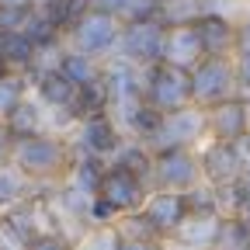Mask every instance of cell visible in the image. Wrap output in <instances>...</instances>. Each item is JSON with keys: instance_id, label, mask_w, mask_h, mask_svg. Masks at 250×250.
<instances>
[{"instance_id": "4", "label": "cell", "mask_w": 250, "mask_h": 250, "mask_svg": "<svg viewBox=\"0 0 250 250\" xmlns=\"http://www.w3.org/2000/svg\"><path fill=\"white\" fill-rule=\"evenodd\" d=\"M122 59L136 62V66H153V62L164 59L167 49V24L160 18L153 21H132V24H122V39H118Z\"/></svg>"}, {"instance_id": "25", "label": "cell", "mask_w": 250, "mask_h": 250, "mask_svg": "<svg viewBox=\"0 0 250 250\" xmlns=\"http://www.w3.org/2000/svg\"><path fill=\"white\" fill-rule=\"evenodd\" d=\"M188 195V208H191V215H219V202H215V188H191V191H184Z\"/></svg>"}, {"instance_id": "16", "label": "cell", "mask_w": 250, "mask_h": 250, "mask_svg": "<svg viewBox=\"0 0 250 250\" xmlns=\"http://www.w3.org/2000/svg\"><path fill=\"white\" fill-rule=\"evenodd\" d=\"M0 62H4V70H11V73H31L35 62H39V45L31 42L21 28L0 31Z\"/></svg>"}, {"instance_id": "24", "label": "cell", "mask_w": 250, "mask_h": 250, "mask_svg": "<svg viewBox=\"0 0 250 250\" xmlns=\"http://www.w3.org/2000/svg\"><path fill=\"white\" fill-rule=\"evenodd\" d=\"M24 98V73H4L0 77V118H4L18 101Z\"/></svg>"}, {"instance_id": "15", "label": "cell", "mask_w": 250, "mask_h": 250, "mask_svg": "<svg viewBox=\"0 0 250 250\" xmlns=\"http://www.w3.org/2000/svg\"><path fill=\"white\" fill-rule=\"evenodd\" d=\"M164 59L174 62V66H184L191 70L195 62L205 59V49H202V39L191 21L184 24H167V49H164Z\"/></svg>"}, {"instance_id": "37", "label": "cell", "mask_w": 250, "mask_h": 250, "mask_svg": "<svg viewBox=\"0 0 250 250\" xmlns=\"http://www.w3.org/2000/svg\"><path fill=\"white\" fill-rule=\"evenodd\" d=\"M247 101H250V98H247Z\"/></svg>"}, {"instance_id": "26", "label": "cell", "mask_w": 250, "mask_h": 250, "mask_svg": "<svg viewBox=\"0 0 250 250\" xmlns=\"http://www.w3.org/2000/svg\"><path fill=\"white\" fill-rule=\"evenodd\" d=\"M80 250H122V229L115 226H101V229H94Z\"/></svg>"}, {"instance_id": "3", "label": "cell", "mask_w": 250, "mask_h": 250, "mask_svg": "<svg viewBox=\"0 0 250 250\" xmlns=\"http://www.w3.org/2000/svg\"><path fill=\"white\" fill-rule=\"evenodd\" d=\"M14 160H18L21 174H28V177H56L70 167V146L39 132V136L14 143Z\"/></svg>"}, {"instance_id": "8", "label": "cell", "mask_w": 250, "mask_h": 250, "mask_svg": "<svg viewBox=\"0 0 250 250\" xmlns=\"http://www.w3.org/2000/svg\"><path fill=\"white\" fill-rule=\"evenodd\" d=\"M143 223L153 229V236H170L177 233L184 223H188V215H191V208H188V195L184 191H170V188H160V191H153L143 208Z\"/></svg>"}, {"instance_id": "36", "label": "cell", "mask_w": 250, "mask_h": 250, "mask_svg": "<svg viewBox=\"0 0 250 250\" xmlns=\"http://www.w3.org/2000/svg\"><path fill=\"white\" fill-rule=\"evenodd\" d=\"M35 4H42V0H35Z\"/></svg>"}, {"instance_id": "17", "label": "cell", "mask_w": 250, "mask_h": 250, "mask_svg": "<svg viewBox=\"0 0 250 250\" xmlns=\"http://www.w3.org/2000/svg\"><path fill=\"white\" fill-rule=\"evenodd\" d=\"M35 73V87H39V98L49 104V108H59V111H70L73 101H77V83L62 73L59 66H49V70H31Z\"/></svg>"}, {"instance_id": "32", "label": "cell", "mask_w": 250, "mask_h": 250, "mask_svg": "<svg viewBox=\"0 0 250 250\" xmlns=\"http://www.w3.org/2000/svg\"><path fill=\"white\" fill-rule=\"evenodd\" d=\"M122 250H164V243H156L149 236H125L122 233Z\"/></svg>"}, {"instance_id": "19", "label": "cell", "mask_w": 250, "mask_h": 250, "mask_svg": "<svg viewBox=\"0 0 250 250\" xmlns=\"http://www.w3.org/2000/svg\"><path fill=\"white\" fill-rule=\"evenodd\" d=\"M4 125H7V132L14 136V143L18 139H28V136H39L42 132V115H39V108L31 104V101H18L7 115H4Z\"/></svg>"}, {"instance_id": "20", "label": "cell", "mask_w": 250, "mask_h": 250, "mask_svg": "<svg viewBox=\"0 0 250 250\" xmlns=\"http://www.w3.org/2000/svg\"><path fill=\"white\" fill-rule=\"evenodd\" d=\"M39 7L49 14V21L62 31V35H70V28L90 11V0H42Z\"/></svg>"}, {"instance_id": "11", "label": "cell", "mask_w": 250, "mask_h": 250, "mask_svg": "<svg viewBox=\"0 0 250 250\" xmlns=\"http://www.w3.org/2000/svg\"><path fill=\"white\" fill-rule=\"evenodd\" d=\"M101 80H104V90H108V108H118L125 115L132 104L143 101V77L136 73V62L111 59L101 70Z\"/></svg>"}, {"instance_id": "10", "label": "cell", "mask_w": 250, "mask_h": 250, "mask_svg": "<svg viewBox=\"0 0 250 250\" xmlns=\"http://www.w3.org/2000/svg\"><path fill=\"white\" fill-rule=\"evenodd\" d=\"M198 160H202V177L212 188H233L243 177V156H240V146L236 143L212 139Z\"/></svg>"}, {"instance_id": "29", "label": "cell", "mask_w": 250, "mask_h": 250, "mask_svg": "<svg viewBox=\"0 0 250 250\" xmlns=\"http://www.w3.org/2000/svg\"><path fill=\"white\" fill-rule=\"evenodd\" d=\"M18 195H21V181H18V174L0 170V208L11 205V202H18Z\"/></svg>"}, {"instance_id": "23", "label": "cell", "mask_w": 250, "mask_h": 250, "mask_svg": "<svg viewBox=\"0 0 250 250\" xmlns=\"http://www.w3.org/2000/svg\"><path fill=\"white\" fill-rule=\"evenodd\" d=\"M115 156H118L115 164L129 167V170H132V174H139L143 181H146V177H153V153H149L146 146H139V143H136V146H118V153H115Z\"/></svg>"}, {"instance_id": "13", "label": "cell", "mask_w": 250, "mask_h": 250, "mask_svg": "<svg viewBox=\"0 0 250 250\" xmlns=\"http://www.w3.org/2000/svg\"><path fill=\"white\" fill-rule=\"evenodd\" d=\"M191 24L198 31V39H202L205 56H229V52L240 49V28H233L229 18L215 14V11H202Z\"/></svg>"}, {"instance_id": "28", "label": "cell", "mask_w": 250, "mask_h": 250, "mask_svg": "<svg viewBox=\"0 0 250 250\" xmlns=\"http://www.w3.org/2000/svg\"><path fill=\"white\" fill-rule=\"evenodd\" d=\"M35 4H28V7H0V31H11V28H24L28 14Z\"/></svg>"}, {"instance_id": "12", "label": "cell", "mask_w": 250, "mask_h": 250, "mask_svg": "<svg viewBox=\"0 0 250 250\" xmlns=\"http://www.w3.org/2000/svg\"><path fill=\"white\" fill-rule=\"evenodd\" d=\"M205 118H208V132L212 139H226V143H236L250 132V101L243 98H226L212 108H205Z\"/></svg>"}, {"instance_id": "18", "label": "cell", "mask_w": 250, "mask_h": 250, "mask_svg": "<svg viewBox=\"0 0 250 250\" xmlns=\"http://www.w3.org/2000/svg\"><path fill=\"white\" fill-rule=\"evenodd\" d=\"M56 66L66 73L77 87L98 83V80H101V70H104V66H98V62H94V56H87V52H80V49H66V52H59V62H56Z\"/></svg>"}, {"instance_id": "6", "label": "cell", "mask_w": 250, "mask_h": 250, "mask_svg": "<svg viewBox=\"0 0 250 250\" xmlns=\"http://www.w3.org/2000/svg\"><path fill=\"white\" fill-rule=\"evenodd\" d=\"M70 39H73V49L87 52V56H104L111 49H118V39H122V21L115 14H104L98 7H90L73 28H70Z\"/></svg>"}, {"instance_id": "1", "label": "cell", "mask_w": 250, "mask_h": 250, "mask_svg": "<svg viewBox=\"0 0 250 250\" xmlns=\"http://www.w3.org/2000/svg\"><path fill=\"white\" fill-rule=\"evenodd\" d=\"M143 98L164 115L195 104V98H191V70L174 66L167 59L153 62V66L143 70Z\"/></svg>"}, {"instance_id": "2", "label": "cell", "mask_w": 250, "mask_h": 250, "mask_svg": "<svg viewBox=\"0 0 250 250\" xmlns=\"http://www.w3.org/2000/svg\"><path fill=\"white\" fill-rule=\"evenodd\" d=\"M236 87L240 80H236V66L229 62V56H205L202 62L191 66V98L198 108H212L219 101L233 98Z\"/></svg>"}, {"instance_id": "35", "label": "cell", "mask_w": 250, "mask_h": 250, "mask_svg": "<svg viewBox=\"0 0 250 250\" xmlns=\"http://www.w3.org/2000/svg\"><path fill=\"white\" fill-rule=\"evenodd\" d=\"M28 4H35V0H0V7H28Z\"/></svg>"}, {"instance_id": "31", "label": "cell", "mask_w": 250, "mask_h": 250, "mask_svg": "<svg viewBox=\"0 0 250 250\" xmlns=\"http://www.w3.org/2000/svg\"><path fill=\"white\" fill-rule=\"evenodd\" d=\"M236 80H240V87H247L250 90V45H240L236 49Z\"/></svg>"}, {"instance_id": "30", "label": "cell", "mask_w": 250, "mask_h": 250, "mask_svg": "<svg viewBox=\"0 0 250 250\" xmlns=\"http://www.w3.org/2000/svg\"><path fill=\"white\" fill-rule=\"evenodd\" d=\"M24 250H73V247L62 240V236H56V233H39Z\"/></svg>"}, {"instance_id": "14", "label": "cell", "mask_w": 250, "mask_h": 250, "mask_svg": "<svg viewBox=\"0 0 250 250\" xmlns=\"http://www.w3.org/2000/svg\"><path fill=\"white\" fill-rule=\"evenodd\" d=\"M122 146V136H118V125L108 111H98L80 122V149L83 153H94V156H115Z\"/></svg>"}, {"instance_id": "22", "label": "cell", "mask_w": 250, "mask_h": 250, "mask_svg": "<svg viewBox=\"0 0 250 250\" xmlns=\"http://www.w3.org/2000/svg\"><path fill=\"white\" fill-rule=\"evenodd\" d=\"M160 4H164V0H118L115 18H118L122 24H132V21H153V18H160Z\"/></svg>"}, {"instance_id": "7", "label": "cell", "mask_w": 250, "mask_h": 250, "mask_svg": "<svg viewBox=\"0 0 250 250\" xmlns=\"http://www.w3.org/2000/svg\"><path fill=\"white\" fill-rule=\"evenodd\" d=\"M94 195L104 198L115 212H139L143 202H146V181L139 174H132L129 167L111 164V167H104Z\"/></svg>"}, {"instance_id": "21", "label": "cell", "mask_w": 250, "mask_h": 250, "mask_svg": "<svg viewBox=\"0 0 250 250\" xmlns=\"http://www.w3.org/2000/svg\"><path fill=\"white\" fill-rule=\"evenodd\" d=\"M212 250H250V226L240 215L219 219V229L212 240Z\"/></svg>"}, {"instance_id": "5", "label": "cell", "mask_w": 250, "mask_h": 250, "mask_svg": "<svg viewBox=\"0 0 250 250\" xmlns=\"http://www.w3.org/2000/svg\"><path fill=\"white\" fill-rule=\"evenodd\" d=\"M153 177L170 191H191L202 181V160L188 146H167L153 153Z\"/></svg>"}, {"instance_id": "34", "label": "cell", "mask_w": 250, "mask_h": 250, "mask_svg": "<svg viewBox=\"0 0 250 250\" xmlns=\"http://www.w3.org/2000/svg\"><path fill=\"white\" fill-rule=\"evenodd\" d=\"M240 45H250V11H247V18L240 24Z\"/></svg>"}, {"instance_id": "27", "label": "cell", "mask_w": 250, "mask_h": 250, "mask_svg": "<svg viewBox=\"0 0 250 250\" xmlns=\"http://www.w3.org/2000/svg\"><path fill=\"white\" fill-rule=\"evenodd\" d=\"M229 191H233V215H240L243 223L250 226V170L229 188Z\"/></svg>"}, {"instance_id": "9", "label": "cell", "mask_w": 250, "mask_h": 250, "mask_svg": "<svg viewBox=\"0 0 250 250\" xmlns=\"http://www.w3.org/2000/svg\"><path fill=\"white\" fill-rule=\"evenodd\" d=\"M202 132H208L205 108L188 104L181 111H167L164 115L160 129L149 136V146H153V153L156 149H167V146H191V139H198Z\"/></svg>"}, {"instance_id": "33", "label": "cell", "mask_w": 250, "mask_h": 250, "mask_svg": "<svg viewBox=\"0 0 250 250\" xmlns=\"http://www.w3.org/2000/svg\"><path fill=\"white\" fill-rule=\"evenodd\" d=\"M11 153H14V136L7 132V125L0 122V164H4L7 156H11Z\"/></svg>"}]
</instances>
